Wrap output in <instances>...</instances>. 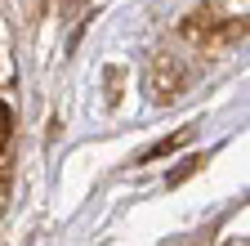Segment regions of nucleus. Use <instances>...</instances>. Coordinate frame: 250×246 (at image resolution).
<instances>
[{
    "instance_id": "f257e3e1",
    "label": "nucleus",
    "mask_w": 250,
    "mask_h": 246,
    "mask_svg": "<svg viewBox=\"0 0 250 246\" xmlns=\"http://www.w3.org/2000/svg\"><path fill=\"white\" fill-rule=\"evenodd\" d=\"M5 139H9V108L0 103V148H5Z\"/></svg>"
}]
</instances>
